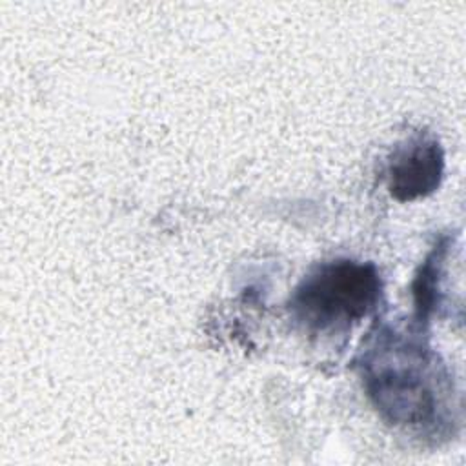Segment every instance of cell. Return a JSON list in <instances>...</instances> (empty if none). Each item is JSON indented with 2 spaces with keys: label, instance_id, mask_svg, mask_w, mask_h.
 <instances>
[{
  "label": "cell",
  "instance_id": "cell-3",
  "mask_svg": "<svg viewBox=\"0 0 466 466\" xmlns=\"http://www.w3.org/2000/svg\"><path fill=\"white\" fill-rule=\"evenodd\" d=\"M442 171L441 144L435 138L417 137L393 153L388 166V189L400 202L415 200L437 189Z\"/></svg>",
  "mask_w": 466,
  "mask_h": 466
},
{
  "label": "cell",
  "instance_id": "cell-4",
  "mask_svg": "<svg viewBox=\"0 0 466 466\" xmlns=\"http://www.w3.org/2000/svg\"><path fill=\"white\" fill-rule=\"evenodd\" d=\"M444 253H446V246L439 244L430 257L426 258V262L420 268V273L417 275L415 282H413V295H415V309H417V317L419 320H426L430 317V313L435 308L437 302V282H439V266L444 260Z\"/></svg>",
  "mask_w": 466,
  "mask_h": 466
},
{
  "label": "cell",
  "instance_id": "cell-1",
  "mask_svg": "<svg viewBox=\"0 0 466 466\" xmlns=\"http://www.w3.org/2000/svg\"><path fill=\"white\" fill-rule=\"evenodd\" d=\"M380 289L373 264L331 260L300 282L291 299V313L311 333L346 331L377 306Z\"/></svg>",
  "mask_w": 466,
  "mask_h": 466
},
{
  "label": "cell",
  "instance_id": "cell-2",
  "mask_svg": "<svg viewBox=\"0 0 466 466\" xmlns=\"http://www.w3.org/2000/svg\"><path fill=\"white\" fill-rule=\"evenodd\" d=\"M397 364L386 362L375 366L368 362L366 388L380 411L393 424H426L435 417L437 397L428 375L430 362L422 350L408 348V362L404 350H395Z\"/></svg>",
  "mask_w": 466,
  "mask_h": 466
}]
</instances>
